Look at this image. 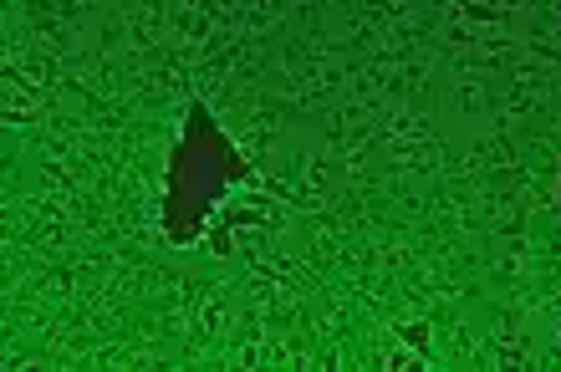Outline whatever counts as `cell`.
<instances>
[{"mask_svg": "<svg viewBox=\"0 0 561 372\" xmlns=\"http://www.w3.org/2000/svg\"><path fill=\"white\" fill-rule=\"evenodd\" d=\"M557 316H561V286H557Z\"/></svg>", "mask_w": 561, "mask_h": 372, "instance_id": "obj_1", "label": "cell"}]
</instances>
